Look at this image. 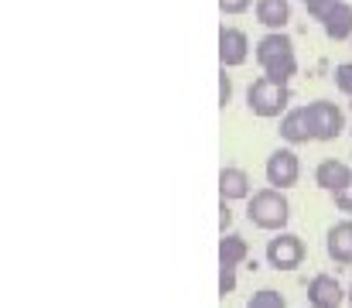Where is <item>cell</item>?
<instances>
[{"mask_svg": "<svg viewBox=\"0 0 352 308\" xmlns=\"http://www.w3.org/2000/svg\"><path fill=\"white\" fill-rule=\"evenodd\" d=\"M230 100H233V79L223 69V76H219V106H230Z\"/></svg>", "mask_w": 352, "mask_h": 308, "instance_id": "21", "label": "cell"}, {"mask_svg": "<svg viewBox=\"0 0 352 308\" xmlns=\"http://www.w3.org/2000/svg\"><path fill=\"white\" fill-rule=\"evenodd\" d=\"M332 203H336L339 212H352V175H349L346 185H339V189L332 192Z\"/></svg>", "mask_w": 352, "mask_h": 308, "instance_id": "17", "label": "cell"}, {"mask_svg": "<svg viewBox=\"0 0 352 308\" xmlns=\"http://www.w3.org/2000/svg\"><path fill=\"white\" fill-rule=\"evenodd\" d=\"M256 65L263 69L267 79L274 83H291L298 72V55H294V41L284 31H270L256 41Z\"/></svg>", "mask_w": 352, "mask_h": 308, "instance_id": "1", "label": "cell"}, {"mask_svg": "<svg viewBox=\"0 0 352 308\" xmlns=\"http://www.w3.org/2000/svg\"><path fill=\"white\" fill-rule=\"evenodd\" d=\"M325 254L332 264L352 267V219H339L336 226H329L325 233Z\"/></svg>", "mask_w": 352, "mask_h": 308, "instance_id": "8", "label": "cell"}, {"mask_svg": "<svg viewBox=\"0 0 352 308\" xmlns=\"http://www.w3.org/2000/svg\"><path fill=\"white\" fill-rule=\"evenodd\" d=\"M256 21L270 31H280L291 21V3L287 0H256Z\"/></svg>", "mask_w": 352, "mask_h": 308, "instance_id": "14", "label": "cell"}, {"mask_svg": "<svg viewBox=\"0 0 352 308\" xmlns=\"http://www.w3.org/2000/svg\"><path fill=\"white\" fill-rule=\"evenodd\" d=\"M267 185H274V189H294L298 182H301V161H298V154L291 151V147H277L270 158H267Z\"/></svg>", "mask_w": 352, "mask_h": 308, "instance_id": "6", "label": "cell"}, {"mask_svg": "<svg viewBox=\"0 0 352 308\" xmlns=\"http://www.w3.org/2000/svg\"><path fill=\"white\" fill-rule=\"evenodd\" d=\"M236 291V267H219V295Z\"/></svg>", "mask_w": 352, "mask_h": 308, "instance_id": "19", "label": "cell"}, {"mask_svg": "<svg viewBox=\"0 0 352 308\" xmlns=\"http://www.w3.org/2000/svg\"><path fill=\"white\" fill-rule=\"evenodd\" d=\"M230 226H233V212H230V203H223L219 205V229L226 233Z\"/></svg>", "mask_w": 352, "mask_h": 308, "instance_id": "23", "label": "cell"}, {"mask_svg": "<svg viewBox=\"0 0 352 308\" xmlns=\"http://www.w3.org/2000/svg\"><path fill=\"white\" fill-rule=\"evenodd\" d=\"M346 302V288L332 274H315L308 281V305L311 308H339Z\"/></svg>", "mask_w": 352, "mask_h": 308, "instance_id": "9", "label": "cell"}, {"mask_svg": "<svg viewBox=\"0 0 352 308\" xmlns=\"http://www.w3.org/2000/svg\"><path fill=\"white\" fill-rule=\"evenodd\" d=\"M246 59H250V38L239 28L223 24L219 28V62H223V69H236Z\"/></svg>", "mask_w": 352, "mask_h": 308, "instance_id": "7", "label": "cell"}, {"mask_svg": "<svg viewBox=\"0 0 352 308\" xmlns=\"http://www.w3.org/2000/svg\"><path fill=\"white\" fill-rule=\"evenodd\" d=\"M318 24H322V31H325L332 41H346V38H352V3L339 0L336 7H329V10L318 17Z\"/></svg>", "mask_w": 352, "mask_h": 308, "instance_id": "10", "label": "cell"}, {"mask_svg": "<svg viewBox=\"0 0 352 308\" xmlns=\"http://www.w3.org/2000/svg\"><path fill=\"white\" fill-rule=\"evenodd\" d=\"M280 137L287 144H308V141H315L311 137V127H308V116H305V106H294V110H287L280 116Z\"/></svg>", "mask_w": 352, "mask_h": 308, "instance_id": "13", "label": "cell"}, {"mask_svg": "<svg viewBox=\"0 0 352 308\" xmlns=\"http://www.w3.org/2000/svg\"><path fill=\"white\" fill-rule=\"evenodd\" d=\"M305 116H308V127H311V137L315 141H336L346 130V116H342L339 103H332V100L308 103L305 106Z\"/></svg>", "mask_w": 352, "mask_h": 308, "instance_id": "4", "label": "cell"}, {"mask_svg": "<svg viewBox=\"0 0 352 308\" xmlns=\"http://www.w3.org/2000/svg\"><path fill=\"white\" fill-rule=\"evenodd\" d=\"M250 257V247L239 233H223L219 240V267H239Z\"/></svg>", "mask_w": 352, "mask_h": 308, "instance_id": "15", "label": "cell"}, {"mask_svg": "<svg viewBox=\"0 0 352 308\" xmlns=\"http://www.w3.org/2000/svg\"><path fill=\"white\" fill-rule=\"evenodd\" d=\"M246 308H287V302H284L280 291H274V288H260V291H253V298L246 302Z\"/></svg>", "mask_w": 352, "mask_h": 308, "instance_id": "16", "label": "cell"}, {"mask_svg": "<svg viewBox=\"0 0 352 308\" xmlns=\"http://www.w3.org/2000/svg\"><path fill=\"white\" fill-rule=\"evenodd\" d=\"M336 86H339V93L352 96V62H342V65H336Z\"/></svg>", "mask_w": 352, "mask_h": 308, "instance_id": "18", "label": "cell"}, {"mask_svg": "<svg viewBox=\"0 0 352 308\" xmlns=\"http://www.w3.org/2000/svg\"><path fill=\"white\" fill-rule=\"evenodd\" d=\"M246 106H250L253 116H263V120L280 116V113H287V106H291V90H287V83H274V79L260 76V79H253L250 90H246Z\"/></svg>", "mask_w": 352, "mask_h": 308, "instance_id": "3", "label": "cell"}, {"mask_svg": "<svg viewBox=\"0 0 352 308\" xmlns=\"http://www.w3.org/2000/svg\"><path fill=\"white\" fill-rule=\"evenodd\" d=\"M246 216L256 229H267V233H280L291 219V203L284 199L280 189H260L250 196V205H246Z\"/></svg>", "mask_w": 352, "mask_h": 308, "instance_id": "2", "label": "cell"}, {"mask_svg": "<svg viewBox=\"0 0 352 308\" xmlns=\"http://www.w3.org/2000/svg\"><path fill=\"white\" fill-rule=\"evenodd\" d=\"M267 264L274 271H298L305 264V240L294 233H274V240H267Z\"/></svg>", "mask_w": 352, "mask_h": 308, "instance_id": "5", "label": "cell"}, {"mask_svg": "<svg viewBox=\"0 0 352 308\" xmlns=\"http://www.w3.org/2000/svg\"><path fill=\"white\" fill-rule=\"evenodd\" d=\"M250 192H253V182H250V175H246L243 168L226 165V168L219 172V196H223V203L250 199Z\"/></svg>", "mask_w": 352, "mask_h": 308, "instance_id": "11", "label": "cell"}, {"mask_svg": "<svg viewBox=\"0 0 352 308\" xmlns=\"http://www.w3.org/2000/svg\"><path fill=\"white\" fill-rule=\"evenodd\" d=\"M250 3L253 0H219L223 14H243V10H250Z\"/></svg>", "mask_w": 352, "mask_h": 308, "instance_id": "22", "label": "cell"}, {"mask_svg": "<svg viewBox=\"0 0 352 308\" xmlns=\"http://www.w3.org/2000/svg\"><path fill=\"white\" fill-rule=\"evenodd\" d=\"M301 3H305V7H308V14H311V17L318 21V17H322V14H325L329 7H336L339 0H301Z\"/></svg>", "mask_w": 352, "mask_h": 308, "instance_id": "20", "label": "cell"}, {"mask_svg": "<svg viewBox=\"0 0 352 308\" xmlns=\"http://www.w3.org/2000/svg\"><path fill=\"white\" fill-rule=\"evenodd\" d=\"M352 175V168L346 161H339V158H325V161H318V168H315V185L318 189H325V192H336L339 185H346Z\"/></svg>", "mask_w": 352, "mask_h": 308, "instance_id": "12", "label": "cell"}, {"mask_svg": "<svg viewBox=\"0 0 352 308\" xmlns=\"http://www.w3.org/2000/svg\"><path fill=\"white\" fill-rule=\"evenodd\" d=\"M346 302H349V305H352V288H349V291H346Z\"/></svg>", "mask_w": 352, "mask_h": 308, "instance_id": "24", "label": "cell"}]
</instances>
